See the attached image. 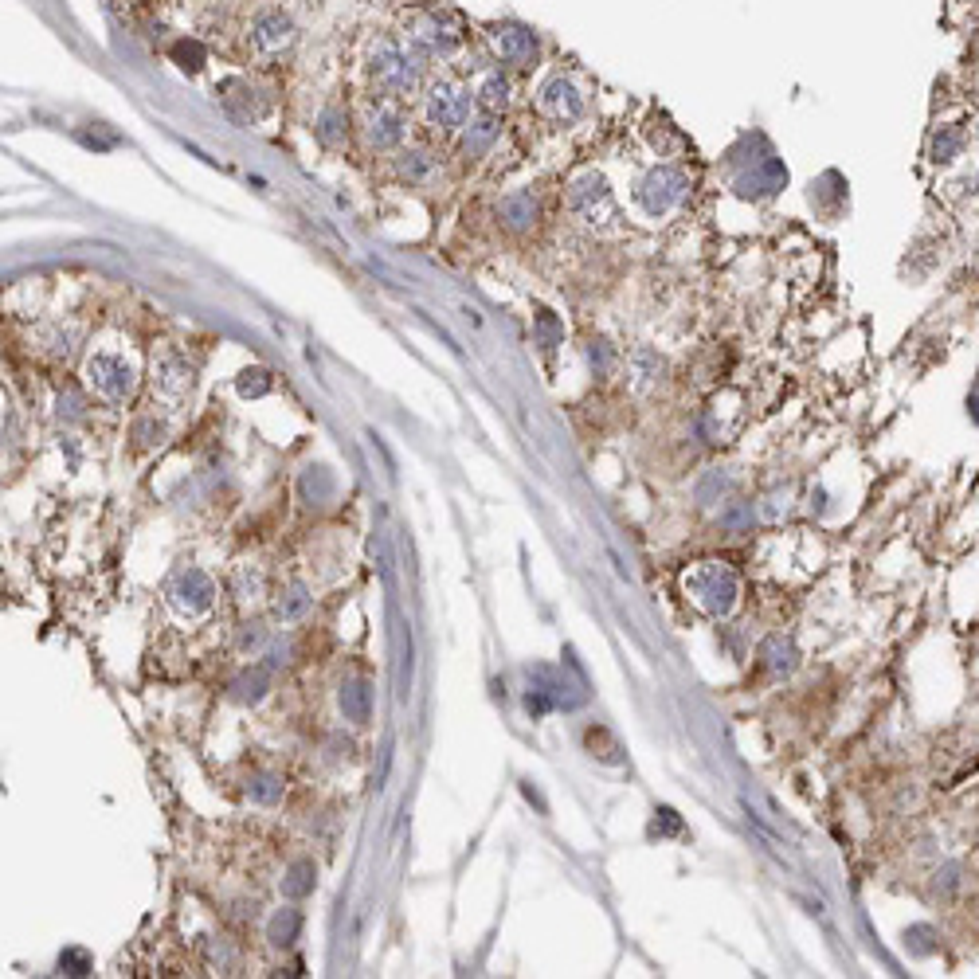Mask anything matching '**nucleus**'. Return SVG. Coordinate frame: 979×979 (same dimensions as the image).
I'll use <instances>...</instances> for the list:
<instances>
[{
  "instance_id": "nucleus-1",
  "label": "nucleus",
  "mask_w": 979,
  "mask_h": 979,
  "mask_svg": "<svg viewBox=\"0 0 979 979\" xmlns=\"http://www.w3.org/2000/svg\"><path fill=\"white\" fill-rule=\"evenodd\" d=\"M423 67H427V59L420 51L408 40H392V36L376 40L365 55V71H369L373 91L380 98H392V102L423 91Z\"/></svg>"
},
{
  "instance_id": "nucleus-2",
  "label": "nucleus",
  "mask_w": 979,
  "mask_h": 979,
  "mask_svg": "<svg viewBox=\"0 0 979 979\" xmlns=\"http://www.w3.org/2000/svg\"><path fill=\"white\" fill-rule=\"evenodd\" d=\"M474 114V91L459 79H439L423 91V122L439 134L463 130Z\"/></svg>"
},
{
  "instance_id": "nucleus-3",
  "label": "nucleus",
  "mask_w": 979,
  "mask_h": 979,
  "mask_svg": "<svg viewBox=\"0 0 979 979\" xmlns=\"http://www.w3.org/2000/svg\"><path fill=\"white\" fill-rule=\"evenodd\" d=\"M568 212L584 228H596V232H611L619 224L615 192L607 188V181L600 173H584V177L572 181V188H568Z\"/></svg>"
},
{
  "instance_id": "nucleus-4",
  "label": "nucleus",
  "mask_w": 979,
  "mask_h": 979,
  "mask_svg": "<svg viewBox=\"0 0 979 979\" xmlns=\"http://www.w3.org/2000/svg\"><path fill=\"white\" fill-rule=\"evenodd\" d=\"M690 188H694V181L678 165H654L635 188V200H639V208L647 216L658 220V216H670L674 208H682L690 200Z\"/></svg>"
},
{
  "instance_id": "nucleus-5",
  "label": "nucleus",
  "mask_w": 979,
  "mask_h": 979,
  "mask_svg": "<svg viewBox=\"0 0 979 979\" xmlns=\"http://www.w3.org/2000/svg\"><path fill=\"white\" fill-rule=\"evenodd\" d=\"M686 592L694 596V604L709 615H725L729 607L737 604V576L717 564V560H705L698 564L690 576H686Z\"/></svg>"
},
{
  "instance_id": "nucleus-6",
  "label": "nucleus",
  "mask_w": 979,
  "mask_h": 979,
  "mask_svg": "<svg viewBox=\"0 0 979 979\" xmlns=\"http://www.w3.org/2000/svg\"><path fill=\"white\" fill-rule=\"evenodd\" d=\"M408 44L416 47L423 59H451L463 47V28L447 12H420L408 28Z\"/></svg>"
},
{
  "instance_id": "nucleus-7",
  "label": "nucleus",
  "mask_w": 979,
  "mask_h": 979,
  "mask_svg": "<svg viewBox=\"0 0 979 979\" xmlns=\"http://www.w3.org/2000/svg\"><path fill=\"white\" fill-rule=\"evenodd\" d=\"M134 365L122 357V353H94L87 361V384L94 388V396L110 400V404H122L130 400L134 392Z\"/></svg>"
},
{
  "instance_id": "nucleus-8",
  "label": "nucleus",
  "mask_w": 979,
  "mask_h": 979,
  "mask_svg": "<svg viewBox=\"0 0 979 979\" xmlns=\"http://www.w3.org/2000/svg\"><path fill=\"white\" fill-rule=\"evenodd\" d=\"M361 134L369 141V149H396L404 134H408V118L400 114V106L392 98H380L365 106V118H361Z\"/></svg>"
},
{
  "instance_id": "nucleus-9",
  "label": "nucleus",
  "mask_w": 979,
  "mask_h": 979,
  "mask_svg": "<svg viewBox=\"0 0 979 979\" xmlns=\"http://www.w3.org/2000/svg\"><path fill=\"white\" fill-rule=\"evenodd\" d=\"M169 604L177 607L181 615H188V619H200V615H208L212 604H216V588H212V580L200 568H188V572L177 576V584L169 588Z\"/></svg>"
},
{
  "instance_id": "nucleus-10",
  "label": "nucleus",
  "mask_w": 979,
  "mask_h": 979,
  "mask_svg": "<svg viewBox=\"0 0 979 979\" xmlns=\"http://www.w3.org/2000/svg\"><path fill=\"white\" fill-rule=\"evenodd\" d=\"M490 47H494L498 63H510V67H529L537 59V36L521 24H494Z\"/></svg>"
},
{
  "instance_id": "nucleus-11",
  "label": "nucleus",
  "mask_w": 979,
  "mask_h": 979,
  "mask_svg": "<svg viewBox=\"0 0 979 979\" xmlns=\"http://www.w3.org/2000/svg\"><path fill=\"white\" fill-rule=\"evenodd\" d=\"M541 114H549L553 122H576V118H584V94L576 91V83L572 79H564V75H557V79H549L545 87H541Z\"/></svg>"
},
{
  "instance_id": "nucleus-12",
  "label": "nucleus",
  "mask_w": 979,
  "mask_h": 979,
  "mask_svg": "<svg viewBox=\"0 0 979 979\" xmlns=\"http://www.w3.org/2000/svg\"><path fill=\"white\" fill-rule=\"evenodd\" d=\"M294 40V20L282 12V8H267L255 16L251 24V47L263 51V55H275L282 47Z\"/></svg>"
},
{
  "instance_id": "nucleus-13",
  "label": "nucleus",
  "mask_w": 979,
  "mask_h": 979,
  "mask_svg": "<svg viewBox=\"0 0 979 979\" xmlns=\"http://www.w3.org/2000/svg\"><path fill=\"white\" fill-rule=\"evenodd\" d=\"M498 134H502L498 114H478V118H470L467 126H463V141H459L463 157H486V153L494 149Z\"/></svg>"
},
{
  "instance_id": "nucleus-14",
  "label": "nucleus",
  "mask_w": 979,
  "mask_h": 979,
  "mask_svg": "<svg viewBox=\"0 0 979 979\" xmlns=\"http://www.w3.org/2000/svg\"><path fill=\"white\" fill-rule=\"evenodd\" d=\"M474 102H482L486 114H498V110L510 106V79L502 75V67L478 75V83H474Z\"/></svg>"
},
{
  "instance_id": "nucleus-15",
  "label": "nucleus",
  "mask_w": 979,
  "mask_h": 979,
  "mask_svg": "<svg viewBox=\"0 0 979 979\" xmlns=\"http://www.w3.org/2000/svg\"><path fill=\"white\" fill-rule=\"evenodd\" d=\"M341 713H345V721H353V725H365V721L373 717V690H369V682L353 678V682L341 686Z\"/></svg>"
},
{
  "instance_id": "nucleus-16",
  "label": "nucleus",
  "mask_w": 979,
  "mask_h": 979,
  "mask_svg": "<svg viewBox=\"0 0 979 979\" xmlns=\"http://www.w3.org/2000/svg\"><path fill=\"white\" fill-rule=\"evenodd\" d=\"M502 220L513 232H529L537 224V196L533 192H513L502 200Z\"/></svg>"
},
{
  "instance_id": "nucleus-17",
  "label": "nucleus",
  "mask_w": 979,
  "mask_h": 979,
  "mask_svg": "<svg viewBox=\"0 0 979 979\" xmlns=\"http://www.w3.org/2000/svg\"><path fill=\"white\" fill-rule=\"evenodd\" d=\"M310 607H314V596H310V588L306 584H286L279 592V600H275V615H279L282 623H298V619H306L310 615Z\"/></svg>"
},
{
  "instance_id": "nucleus-18",
  "label": "nucleus",
  "mask_w": 979,
  "mask_h": 979,
  "mask_svg": "<svg viewBox=\"0 0 979 979\" xmlns=\"http://www.w3.org/2000/svg\"><path fill=\"white\" fill-rule=\"evenodd\" d=\"M435 165H439V161H435L431 149H400V157H396V177L420 185V181H427V177L435 173Z\"/></svg>"
},
{
  "instance_id": "nucleus-19",
  "label": "nucleus",
  "mask_w": 979,
  "mask_h": 979,
  "mask_svg": "<svg viewBox=\"0 0 979 979\" xmlns=\"http://www.w3.org/2000/svg\"><path fill=\"white\" fill-rule=\"evenodd\" d=\"M314 134H318V141L329 145V149L345 145V138H349V114H345L341 106H326V110L314 118Z\"/></svg>"
},
{
  "instance_id": "nucleus-20",
  "label": "nucleus",
  "mask_w": 979,
  "mask_h": 979,
  "mask_svg": "<svg viewBox=\"0 0 979 979\" xmlns=\"http://www.w3.org/2000/svg\"><path fill=\"white\" fill-rule=\"evenodd\" d=\"M267 686H271V666H255V670H243L239 678L232 682V698L235 701H263L267 694Z\"/></svg>"
},
{
  "instance_id": "nucleus-21",
  "label": "nucleus",
  "mask_w": 979,
  "mask_h": 979,
  "mask_svg": "<svg viewBox=\"0 0 979 979\" xmlns=\"http://www.w3.org/2000/svg\"><path fill=\"white\" fill-rule=\"evenodd\" d=\"M302 933V913L298 909H279L275 917H271V925H267V940L275 944V948H290L294 940Z\"/></svg>"
},
{
  "instance_id": "nucleus-22",
  "label": "nucleus",
  "mask_w": 979,
  "mask_h": 979,
  "mask_svg": "<svg viewBox=\"0 0 979 979\" xmlns=\"http://www.w3.org/2000/svg\"><path fill=\"white\" fill-rule=\"evenodd\" d=\"M282 792H286V784H282L279 776H271V772H255L251 780H247V795H251V803H279Z\"/></svg>"
},
{
  "instance_id": "nucleus-23",
  "label": "nucleus",
  "mask_w": 979,
  "mask_h": 979,
  "mask_svg": "<svg viewBox=\"0 0 979 979\" xmlns=\"http://www.w3.org/2000/svg\"><path fill=\"white\" fill-rule=\"evenodd\" d=\"M282 893L286 897H306L314 893V862H294L282 878Z\"/></svg>"
},
{
  "instance_id": "nucleus-24",
  "label": "nucleus",
  "mask_w": 979,
  "mask_h": 979,
  "mask_svg": "<svg viewBox=\"0 0 979 979\" xmlns=\"http://www.w3.org/2000/svg\"><path fill=\"white\" fill-rule=\"evenodd\" d=\"M960 149H964V134H960V130H944V134L933 141V161H952Z\"/></svg>"
},
{
  "instance_id": "nucleus-25",
  "label": "nucleus",
  "mask_w": 979,
  "mask_h": 979,
  "mask_svg": "<svg viewBox=\"0 0 979 979\" xmlns=\"http://www.w3.org/2000/svg\"><path fill=\"white\" fill-rule=\"evenodd\" d=\"M173 59H177L185 71H200V63H204V47L196 44V40H181V44L173 47Z\"/></svg>"
},
{
  "instance_id": "nucleus-26",
  "label": "nucleus",
  "mask_w": 979,
  "mask_h": 979,
  "mask_svg": "<svg viewBox=\"0 0 979 979\" xmlns=\"http://www.w3.org/2000/svg\"><path fill=\"white\" fill-rule=\"evenodd\" d=\"M537 337H541V345H545V349H553L560 337H564V329L557 326V318H553V314H541V318H537Z\"/></svg>"
},
{
  "instance_id": "nucleus-27",
  "label": "nucleus",
  "mask_w": 979,
  "mask_h": 979,
  "mask_svg": "<svg viewBox=\"0 0 979 979\" xmlns=\"http://www.w3.org/2000/svg\"><path fill=\"white\" fill-rule=\"evenodd\" d=\"M59 972H67V976H87V972H91V960H87L83 952H63V956H59Z\"/></svg>"
},
{
  "instance_id": "nucleus-28",
  "label": "nucleus",
  "mask_w": 979,
  "mask_h": 979,
  "mask_svg": "<svg viewBox=\"0 0 979 979\" xmlns=\"http://www.w3.org/2000/svg\"><path fill=\"white\" fill-rule=\"evenodd\" d=\"M263 643H267L263 627H259V623H243V635H239V651H255V647H263Z\"/></svg>"
},
{
  "instance_id": "nucleus-29",
  "label": "nucleus",
  "mask_w": 979,
  "mask_h": 979,
  "mask_svg": "<svg viewBox=\"0 0 979 979\" xmlns=\"http://www.w3.org/2000/svg\"><path fill=\"white\" fill-rule=\"evenodd\" d=\"M267 388H271L267 373H243V380H239V392H243V396H259V392H267Z\"/></svg>"
}]
</instances>
